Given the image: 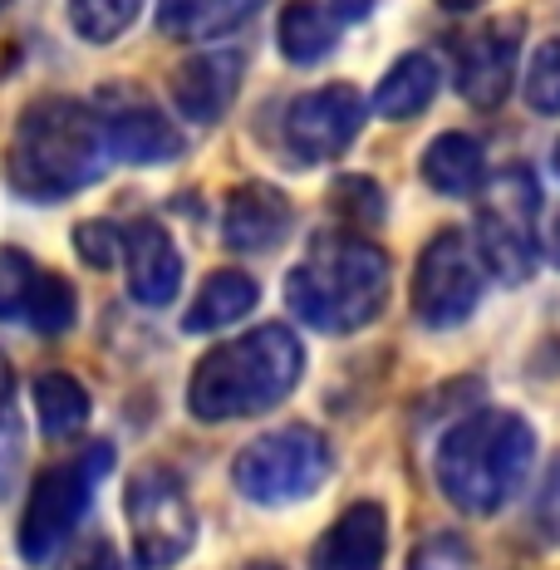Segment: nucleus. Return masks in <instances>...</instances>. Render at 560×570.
Masks as SVG:
<instances>
[{
    "instance_id": "nucleus-26",
    "label": "nucleus",
    "mask_w": 560,
    "mask_h": 570,
    "mask_svg": "<svg viewBox=\"0 0 560 570\" xmlns=\"http://www.w3.org/2000/svg\"><path fill=\"white\" fill-rule=\"evenodd\" d=\"M75 246H79V256H85L94 271H109L114 261L124 256V227H114V222H79Z\"/></svg>"
},
{
    "instance_id": "nucleus-12",
    "label": "nucleus",
    "mask_w": 560,
    "mask_h": 570,
    "mask_svg": "<svg viewBox=\"0 0 560 570\" xmlns=\"http://www.w3.org/2000/svg\"><path fill=\"white\" fill-rule=\"evenodd\" d=\"M79 315L75 285L55 276L50 266L30 261L26 252H0V320H20L35 335H65Z\"/></svg>"
},
{
    "instance_id": "nucleus-9",
    "label": "nucleus",
    "mask_w": 560,
    "mask_h": 570,
    "mask_svg": "<svg viewBox=\"0 0 560 570\" xmlns=\"http://www.w3.org/2000/svg\"><path fill=\"white\" fill-rule=\"evenodd\" d=\"M482 285H487V271L477 246L458 227H448L419 256V271H413V315L428 330H452L477 311Z\"/></svg>"
},
{
    "instance_id": "nucleus-30",
    "label": "nucleus",
    "mask_w": 560,
    "mask_h": 570,
    "mask_svg": "<svg viewBox=\"0 0 560 570\" xmlns=\"http://www.w3.org/2000/svg\"><path fill=\"white\" fill-rule=\"evenodd\" d=\"M374 10V0H335V16L340 20H364Z\"/></svg>"
},
{
    "instance_id": "nucleus-15",
    "label": "nucleus",
    "mask_w": 560,
    "mask_h": 570,
    "mask_svg": "<svg viewBox=\"0 0 560 570\" xmlns=\"http://www.w3.org/2000/svg\"><path fill=\"white\" fill-rule=\"evenodd\" d=\"M242 69H246L242 50H202L183 59L173 69V104L193 124H217L232 109L236 89H242Z\"/></svg>"
},
{
    "instance_id": "nucleus-14",
    "label": "nucleus",
    "mask_w": 560,
    "mask_h": 570,
    "mask_svg": "<svg viewBox=\"0 0 560 570\" xmlns=\"http://www.w3.org/2000/svg\"><path fill=\"white\" fill-rule=\"evenodd\" d=\"M124 266H128V295L148 311L173 305L177 285H183V256H177L173 236L163 222L138 217L124 227Z\"/></svg>"
},
{
    "instance_id": "nucleus-13",
    "label": "nucleus",
    "mask_w": 560,
    "mask_h": 570,
    "mask_svg": "<svg viewBox=\"0 0 560 570\" xmlns=\"http://www.w3.org/2000/svg\"><path fill=\"white\" fill-rule=\"evenodd\" d=\"M521 26H502V20H487V26L468 30L458 40V89L462 99L477 109H497V104L517 85V59H521Z\"/></svg>"
},
{
    "instance_id": "nucleus-34",
    "label": "nucleus",
    "mask_w": 560,
    "mask_h": 570,
    "mask_svg": "<svg viewBox=\"0 0 560 570\" xmlns=\"http://www.w3.org/2000/svg\"><path fill=\"white\" fill-rule=\"evenodd\" d=\"M556 173H560V138H556Z\"/></svg>"
},
{
    "instance_id": "nucleus-23",
    "label": "nucleus",
    "mask_w": 560,
    "mask_h": 570,
    "mask_svg": "<svg viewBox=\"0 0 560 570\" xmlns=\"http://www.w3.org/2000/svg\"><path fill=\"white\" fill-rule=\"evenodd\" d=\"M35 419H40V433L59 443V438L79 433L89 423V389L79 384L75 374H40L35 379Z\"/></svg>"
},
{
    "instance_id": "nucleus-33",
    "label": "nucleus",
    "mask_w": 560,
    "mask_h": 570,
    "mask_svg": "<svg viewBox=\"0 0 560 570\" xmlns=\"http://www.w3.org/2000/svg\"><path fill=\"white\" fill-rule=\"evenodd\" d=\"M246 570H281V566H276V561H252Z\"/></svg>"
},
{
    "instance_id": "nucleus-19",
    "label": "nucleus",
    "mask_w": 560,
    "mask_h": 570,
    "mask_svg": "<svg viewBox=\"0 0 560 570\" xmlns=\"http://www.w3.org/2000/svg\"><path fill=\"white\" fill-rule=\"evenodd\" d=\"M438 89H443V69H438V59L413 50V55H403L384 79H379L374 114L379 118H419L428 104L438 99Z\"/></svg>"
},
{
    "instance_id": "nucleus-11",
    "label": "nucleus",
    "mask_w": 560,
    "mask_h": 570,
    "mask_svg": "<svg viewBox=\"0 0 560 570\" xmlns=\"http://www.w3.org/2000/svg\"><path fill=\"white\" fill-rule=\"evenodd\" d=\"M89 109L104 128V148L118 163H168L183 153V134L134 85H104Z\"/></svg>"
},
{
    "instance_id": "nucleus-20",
    "label": "nucleus",
    "mask_w": 560,
    "mask_h": 570,
    "mask_svg": "<svg viewBox=\"0 0 560 570\" xmlns=\"http://www.w3.org/2000/svg\"><path fill=\"white\" fill-rule=\"evenodd\" d=\"M256 301H261V291H256V281L246 276V271H212V276L202 281L197 301L187 305L183 330H187V335L226 330V325H236V320L252 315V311H256Z\"/></svg>"
},
{
    "instance_id": "nucleus-32",
    "label": "nucleus",
    "mask_w": 560,
    "mask_h": 570,
    "mask_svg": "<svg viewBox=\"0 0 560 570\" xmlns=\"http://www.w3.org/2000/svg\"><path fill=\"white\" fill-rule=\"evenodd\" d=\"M438 6H443V10H472L477 0H438Z\"/></svg>"
},
{
    "instance_id": "nucleus-16",
    "label": "nucleus",
    "mask_w": 560,
    "mask_h": 570,
    "mask_svg": "<svg viewBox=\"0 0 560 570\" xmlns=\"http://www.w3.org/2000/svg\"><path fill=\"white\" fill-rule=\"evenodd\" d=\"M295 227V212L285 202L281 187L271 183H242L226 197L222 212V242L232 252H271L285 242V232Z\"/></svg>"
},
{
    "instance_id": "nucleus-27",
    "label": "nucleus",
    "mask_w": 560,
    "mask_h": 570,
    "mask_svg": "<svg viewBox=\"0 0 560 570\" xmlns=\"http://www.w3.org/2000/svg\"><path fill=\"white\" fill-rule=\"evenodd\" d=\"M409 570H472V551L462 537L443 531V537H428L419 551H413Z\"/></svg>"
},
{
    "instance_id": "nucleus-29",
    "label": "nucleus",
    "mask_w": 560,
    "mask_h": 570,
    "mask_svg": "<svg viewBox=\"0 0 560 570\" xmlns=\"http://www.w3.org/2000/svg\"><path fill=\"white\" fill-rule=\"evenodd\" d=\"M75 570H128L124 561H118V551H114V541H94L89 551H85V561H79Z\"/></svg>"
},
{
    "instance_id": "nucleus-18",
    "label": "nucleus",
    "mask_w": 560,
    "mask_h": 570,
    "mask_svg": "<svg viewBox=\"0 0 560 570\" xmlns=\"http://www.w3.org/2000/svg\"><path fill=\"white\" fill-rule=\"evenodd\" d=\"M266 0H158V30L173 40H217L256 16Z\"/></svg>"
},
{
    "instance_id": "nucleus-2",
    "label": "nucleus",
    "mask_w": 560,
    "mask_h": 570,
    "mask_svg": "<svg viewBox=\"0 0 560 570\" xmlns=\"http://www.w3.org/2000/svg\"><path fill=\"white\" fill-rule=\"evenodd\" d=\"M109 148L89 104L75 99H35L16 118V134L6 148V177L30 202H65L99 183Z\"/></svg>"
},
{
    "instance_id": "nucleus-5",
    "label": "nucleus",
    "mask_w": 560,
    "mask_h": 570,
    "mask_svg": "<svg viewBox=\"0 0 560 570\" xmlns=\"http://www.w3.org/2000/svg\"><path fill=\"white\" fill-rule=\"evenodd\" d=\"M109 468H114V448L89 443L85 453L55 462V468H45L35 478L26 521H20V556L30 566H50L59 556V546L75 537V527L85 521L94 502V487H99V478Z\"/></svg>"
},
{
    "instance_id": "nucleus-8",
    "label": "nucleus",
    "mask_w": 560,
    "mask_h": 570,
    "mask_svg": "<svg viewBox=\"0 0 560 570\" xmlns=\"http://www.w3.org/2000/svg\"><path fill=\"white\" fill-rule=\"evenodd\" d=\"M124 512L128 531H134V551L148 570H168L193 551L197 512L173 468H138L124 492Z\"/></svg>"
},
{
    "instance_id": "nucleus-1",
    "label": "nucleus",
    "mask_w": 560,
    "mask_h": 570,
    "mask_svg": "<svg viewBox=\"0 0 560 570\" xmlns=\"http://www.w3.org/2000/svg\"><path fill=\"white\" fill-rule=\"evenodd\" d=\"M305 374V344L291 325H256L252 335H236L202 354L193 384H187V409L202 423H232L252 413L276 409L291 399V389Z\"/></svg>"
},
{
    "instance_id": "nucleus-35",
    "label": "nucleus",
    "mask_w": 560,
    "mask_h": 570,
    "mask_svg": "<svg viewBox=\"0 0 560 570\" xmlns=\"http://www.w3.org/2000/svg\"><path fill=\"white\" fill-rule=\"evenodd\" d=\"M0 6H6V0H0Z\"/></svg>"
},
{
    "instance_id": "nucleus-3",
    "label": "nucleus",
    "mask_w": 560,
    "mask_h": 570,
    "mask_svg": "<svg viewBox=\"0 0 560 570\" xmlns=\"http://www.w3.org/2000/svg\"><path fill=\"white\" fill-rule=\"evenodd\" d=\"M285 305L310 330L354 335L389 305V256L354 232H320L285 276Z\"/></svg>"
},
{
    "instance_id": "nucleus-25",
    "label": "nucleus",
    "mask_w": 560,
    "mask_h": 570,
    "mask_svg": "<svg viewBox=\"0 0 560 570\" xmlns=\"http://www.w3.org/2000/svg\"><path fill=\"white\" fill-rule=\"evenodd\" d=\"M527 104L536 114H560V40H546L527 65Z\"/></svg>"
},
{
    "instance_id": "nucleus-4",
    "label": "nucleus",
    "mask_w": 560,
    "mask_h": 570,
    "mask_svg": "<svg viewBox=\"0 0 560 570\" xmlns=\"http://www.w3.org/2000/svg\"><path fill=\"white\" fill-rule=\"evenodd\" d=\"M536 458V433L511 409H477L462 423H452L438 443L433 472L438 487L458 512L492 517L521 492Z\"/></svg>"
},
{
    "instance_id": "nucleus-10",
    "label": "nucleus",
    "mask_w": 560,
    "mask_h": 570,
    "mask_svg": "<svg viewBox=\"0 0 560 570\" xmlns=\"http://www.w3.org/2000/svg\"><path fill=\"white\" fill-rule=\"evenodd\" d=\"M369 99L354 85H325L315 94H301V99L285 109V153H291L301 168H315V163H335L364 128Z\"/></svg>"
},
{
    "instance_id": "nucleus-22",
    "label": "nucleus",
    "mask_w": 560,
    "mask_h": 570,
    "mask_svg": "<svg viewBox=\"0 0 560 570\" xmlns=\"http://www.w3.org/2000/svg\"><path fill=\"white\" fill-rule=\"evenodd\" d=\"M276 40H281V55L291 59V65H320L330 50H335L340 40V20L330 16L320 0H291V6L281 10V26H276Z\"/></svg>"
},
{
    "instance_id": "nucleus-6",
    "label": "nucleus",
    "mask_w": 560,
    "mask_h": 570,
    "mask_svg": "<svg viewBox=\"0 0 560 570\" xmlns=\"http://www.w3.org/2000/svg\"><path fill=\"white\" fill-rule=\"evenodd\" d=\"M330 443L315 428H276L261 433L256 443H246L232 462V482L246 502L256 507H291L320 492V482L330 478Z\"/></svg>"
},
{
    "instance_id": "nucleus-7",
    "label": "nucleus",
    "mask_w": 560,
    "mask_h": 570,
    "mask_svg": "<svg viewBox=\"0 0 560 570\" xmlns=\"http://www.w3.org/2000/svg\"><path fill=\"white\" fill-rule=\"evenodd\" d=\"M536 217H541V187L527 168H502L487 183V197L477 207V256L487 276L502 285H521L531 276L541 256Z\"/></svg>"
},
{
    "instance_id": "nucleus-28",
    "label": "nucleus",
    "mask_w": 560,
    "mask_h": 570,
    "mask_svg": "<svg viewBox=\"0 0 560 570\" xmlns=\"http://www.w3.org/2000/svg\"><path fill=\"white\" fill-rule=\"evenodd\" d=\"M0 448L16 453V374L6 354H0Z\"/></svg>"
},
{
    "instance_id": "nucleus-31",
    "label": "nucleus",
    "mask_w": 560,
    "mask_h": 570,
    "mask_svg": "<svg viewBox=\"0 0 560 570\" xmlns=\"http://www.w3.org/2000/svg\"><path fill=\"white\" fill-rule=\"evenodd\" d=\"M546 246H551V261H556V266H560V217L551 222V242H546Z\"/></svg>"
},
{
    "instance_id": "nucleus-21",
    "label": "nucleus",
    "mask_w": 560,
    "mask_h": 570,
    "mask_svg": "<svg viewBox=\"0 0 560 570\" xmlns=\"http://www.w3.org/2000/svg\"><path fill=\"white\" fill-rule=\"evenodd\" d=\"M487 177V158L482 142L468 134H443L428 142L423 153V183L433 187L438 197H472Z\"/></svg>"
},
{
    "instance_id": "nucleus-24",
    "label": "nucleus",
    "mask_w": 560,
    "mask_h": 570,
    "mask_svg": "<svg viewBox=\"0 0 560 570\" xmlns=\"http://www.w3.org/2000/svg\"><path fill=\"white\" fill-rule=\"evenodd\" d=\"M143 0H69V26L89 45H109L138 20Z\"/></svg>"
},
{
    "instance_id": "nucleus-17",
    "label": "nucleus",
    "mask_w": 560,
    "mask_h": 570,
    "mask_svg": "<svg viewBox=\"0 0 560 570\" xmlns=\"http://www.w3.org/2000/svg\"><path fill=\"white\" fill-rule=\"evenodd\" d=\"M389 517L379 502H354L325 537L315 541L310 570H384Z\"/></svg>"
}]
</instances>
